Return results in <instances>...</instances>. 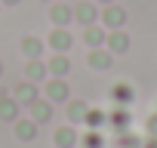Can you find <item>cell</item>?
Listing matches in <instances>:
<instances>
[{"label":"cell","instance_id":"1","mask_svg":"<svg viewBox=\"0 0 157 148\" xmlns=\"http://www.w3.org/2000/svg\"><path fill=\"white\" fill-rule=\"evenodd\" d=\"M102 16V22H105V28H123L126 25V10L123 6H114V3H105V13H99Z\"/></svg>","mask_w":157,"mask_h":148},{"label":"cell","instance_id":"2","mask_svg":"<svg viewBox=\"0 0 157 148\" xmlns=\"http://www.w3.org/2000/svg\"><path fill=\"white\" fill-rule=\"evenodd\" d=\"M105 46H108V53H126L129 49V34L123 28H114L111 34H105Z\"/></svg>","mask_w":157,"mask_h":148},{"label":"cell","instance_id":"3","mask_svg":"<svg viewBox=\"0 0 157 148\" xmlns=\"http://www.w3.org/2000/svg\"><path fill=\"white\" fill-rule=\"evenodd\" d=\"M68 96H71V90H68V84L62 80V77H52V80H46V99L56 105V102H68Z\"/></svg>","mask_w":157,"mask_h":148},{"label":"cell","instance_id":"4","mask_svg":"<svg viewBox=\"0 0 157 148\" xmlns=\"http://www.w3.org/2000/svg\"><path fill=\"white\" fill-rule=\"evenodd\" d=\"M71 43H74V37H71L68 28H52V31H49V46H52L56 53H68Z\"/></svg>","mask_w":157,"mask_h":148},{"label":"cell","instance_id":"5","mask_svg":"<svg viewBox=\"0 0 157 148\" xmlns=\"http://www.w3.org/2000/svg\"><path fill=\"white\" fill-rule=\"evenodd\" d=\"M28 108H31V120H34V123L52 120V102H49V99H34Z\"/></svg>","mask_w":157,"mask_h":148},{"label":"cell","instance_id":"6","mask_svg":"<svg viewBox=\"0 0 157 148\" xmlns=\"http://www.w3.org/2000/svg\"><path fill=\"white\" fill-rule=\"evenodd\" d=\"M13 99H16L19 105H31V102L37 99V87H34V80H22V84L16 87Z\"/></svg>","mask_w":157,"mask_h":148},{"label":"cell","instance_id":"7","mask_svg":"<svg viewBox=\"0 0 157 148\" xmlns=\"http://www.w3.org/2000/svg\"><path fill=\"white\" fill-rule=\"evenodd\" d=\"M46 71L52 74V77H65V74L71 71V62H68V56H65V53H56V56L46 62Z\"/></svg>","mask_w":157,"mask_h":148},{"label":"cell","instance_id":"8","mask_svg":"<svg viewBox=\"0 0 157 148\" xmlns=\"http://www.w3.org/2000/svg\"><path fill=\"white\" fill-rule=\"evenodd\" d=\"M111 59H114V53L96 46V49L90 53V68H96V71H108V68H111Z\"/></svg>","mask_w":157,"mask_h":148},{"label":"cell","instance_id":"9","mask_svg":"<svg viewBox=\"0 0 157 148\" xmlns=\"http://www.w3.org/2000/svg\"><path fill=\"white\" fill-rule=\"evenodd\" d=\"M83 43L86 46H105V28H99V25H83Z\"/></svg>","mask_w":157,"mask_h":148},{"label":"cell","instance_id":"10","mask_svg":"<svg viewBox=\"0 0 157 148\" xmlns=\"http://www.w3.org/2000/svg\"><path fill=\"white\" fill-rule=\"evenodd\" d=\"M52 142H56L59 148H74V145H77V133H74V127H59V130L52 133Z\"/></svg>","mask_w":157,"mask_h":148},{"label":"cell","instance_id":"11","mask_svg":"<svg viewBox=\"0 0 157 148\" xmlns=\"http://www.w3.org/2000/svg\"><path fill=\"white\" fill-rule=\"evenodd\" d=\"M74 19L80 22V25H96V19H99V10L93 6V3H80L74 10Z\"/></svg>","mask_w":157,"mask_h":148},{"label":"cell","instance_id":"12","mask_svg":"<svg viewBox=\"0 0 157 148\" xmlns=\"http://www.w3.org/2000/svg\"><path fill=\"white\" fill-rule=\"evenodd\" d=\"M49 19L56 22V28H65V25H68V22L74 19V10H68L65 3H56V6L49 10Z\"/></svg>","mask_w":157,"mask_h":148},{"label":"cell","instance_id":"13","mask_svg":"<svg viewBox=\"0 0 157 148\" xmlns=\"http://www.w3.org/2000/svg\"><path fill=\"white\" fill-rule=\"evenodd\" d=\"M13 123H16V136H19L22 142H31V139L37 136V123H34V120H22V117H19V120H13Z\"/></svg>","mask_w":157,"mask_h":148},{"label":"cell","instance_id":"14","mask_svg":"<svg viewBox=\"0 0 157 148\" xmlns=\"http://www.w3.org/2000/svg\"><path fill=\"white\" fill-rule=\"evenodd\" d=\"M46 74H49V71H46V65H43L40 59H28V68H25V77H28V80L37 84V80L46 77Z\"/></svg>","mask_w":157,"mask_h":148},{"label":"cell","instance_id":"15","mask_svg":"<svg viewBox=\"0 0 157 148\" xmlns=\"http://www.w3.org/2000/svg\"><path fill=\"white\" fill-rule=\"evenodd\" d=\"M19 108L16 99H0V120H19Z\"/></svg>","mask_w":157,"mask_h":148},{"label":"cell","instance_id":"16","mask_svg":"<svg viewBox=\"0 0 157 148\" xmlns=\"http://www.w3.org/2000/svg\"><path fill=\"white\" fill-rule=\"evenodd\" d=\"M22 53H25L28 59H40V56H43V43H40L37 37H25V40H22Z\"/></svg>","mask_w":157,"mask_h":148},{"label":"cell","instance_id":"17","mask_svg":"<svg viewBox=\"0 0 157 148\" xmlns=\"http://www.w3.org/2000/svg\"><path fill=\"white\" fill-rule=\"evenodd\" d=\"M86 117V105L83 102H68V120L71 123H83Z\"/></svg>","mask_w":157,"mask_h":148},{"label":"cell","instance_id":"18","mask_svg":"<svg viewBox=\"0 0 157 148\" xmlns=\"http://www.w3.org/2000/svg\"><path fill=\"white\" fill-rule=\"evenodd\" d=\"M111 96H114L120 105H126V102H132V87H129V84H117V87L111 90Z\"/></svg>","mask_w":157,"mask_h":148},{"label":"cell","instance_id":"19","mask_svg":"<svg viewBox=\"0 0 157 148\" xmlns=\"http://www.w3.org/2000/svg\"><path fill=\"white\" fill-rule=\"evenodd\" d=\"M83 120H86L90 127H99V123H102L105 117H102V111H86V117H83Z\"/></svg>","mask_w":157,"mask_h":148},{"label":"cell","instance_id":"20","mask_svg":"<svg viewBox=\"0 0 157 148\" xmlns=\"http://www.w3.org/2000/svg\"><path fill=\"white\" fill-rule=\"evenodd\" d=\"M83 145H86V148H99V136H96V133H93V136H86V139H83Z\"/></svg>","mask_w":157,"mask_h":148},{"label":"cell","instance_id":"21","mask_svg":"<svg viewBox=\"0 0 157 148\" xmlns=\"http://www.w3.org/2000/svg\"><path fill=\"white\" fill-rule=\"evenodd\" d=\"M3 3H6V6H16V3H19V0H3Z\"/></svg>","mask_w":157,"mask_h":148},{"label":"cell","instance_id":"22","mask_svg":"<svg viewBox=\"0 0 157 148\" xmlns=\"http://www.w3.org/2000/svg\"><path fill=\"white\" fill-rule=\"evenodd\" d=\"M0 77H3V62H0Z\"/></svg>","mask_w":157,"mask_h":148},{"label":"cell","instance_id":"23","mask_svg":"<svg viewBox=\"0 0 157 148\" xmlns=\"http://www.w3.org/2000/svg\"><path fill=\"white\" fill-rule=\"evenodd\" d=\"M99 3H114V0H99Z\"/></svg>","mask_w":157,"mask_h":148}]
</instances>
